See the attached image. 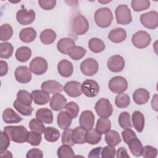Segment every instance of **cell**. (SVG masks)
I'll return each mask as SVG.
<instances>
[{
	"label": "cell",
	"mask_w": 158,
	"mask_h": 158,
	"mask_svg": "<svg viewBox=\"0 0 158 158\" xmlns=\"http://www.w3.org/2000/svg\"><path fill=\"white\" fill-rule=\"evenodd\" d=\"M4 131L13 142L23 143L27 141L28 131L26 128L22 125L7 126L4 127Z\"/></svg>",
	"instance_id": "cell-1"
},
{
	"label": "cell",
	"mask_w": 158,
	"mask_h": 158,
	"mask_svg": "<svg viewBox=\"0 0 158 158\" xmlns=\"http://www.w3.org/2000/svg\"><path fill=\"white\" fill-rule=\"evenodd\" d=\"M94 20L98 27L107 28L110 25L113 20L112 12L107 7L98 9L94 13Z\"/></svg>",
	"instance_id": "cell-2"
},
{
	"label": "cell",
	"mask_w": 158,
	"mask_h": 158,
	"mask_svg": "<svg viewBox=\"0 0 158 158\" xmlns=\"http://www.w3.org/2000/svg\"><path fill=\"white\" fill-rule=\"evenodd\" d=\"M89 29L88 20L82 15L78 14L74 17L71 23V30L76 35H82Z\"/></svg>",
	"instance_id": "cell-3"
},
{
	"label": "cell",
	"mask_w": 158,
	"mask_h": 158,
	"mask_svg": "<svg viewBox=\"0 0 158 158\" xmlns=\"http://www.w3.org/2000/svg\"><path fill=\"white\" fill-rule=\"evenodd\" d=\"M117 23L120 25H128L132 22L130 9L126 4L119 5L115 10Z\"/></svg>",
	"instance_id": "cell-4"
},
{
	"label": "cell",
	"mask_w": 158,
	"mask_h": 158,
	"mask_svg": "<svg viewBox=\"0 0 158 158\" xmlns=\"http://www.w3.org/2000/svg\"><path fill=\"white\" fill-rule=\"evenodd\" d=\"M98 116L103 118H108L112 114V106L108 99L101 98L99 99L94 107Z\"/></svg>",
	"instance_id": "cell-5"
},
{
	"label": "cell",
	"mask_w": 158,
	"mask_h": 158,
	"mask_svg": "<svg viewBox=\"0 0 158 158\" xmlns=\"http://www.w3.org/2000/svg\"><path fill=\"white\" fill-rule=\"evenodd\" d=\"M151 41V36L145 31H138L133 35L131 42L137 48L143 49L148 47Z\"/></svg>",
	"instance_id": "cell-6"
},
{
	"label": "cell",
	"mask_w": 158,
	"mask_h": 158,
	"mask_svg": "<svg viewBox=\"0 0 158 158\" xmlns=\"http://www.w3.org/2000/svg\"><path fill=\"white\" fill-rule=\"evenodd\" d=\"M108 86L112 92L120 94L127 90L128 88V83L124 77L115 76L110 80Z\"/></svg>",
	"instance_id": "cell-7"
},
{
	"label": "cell",
	"mask_w": 158,
	"mask_h": 158,
	"mask_svg": "<svg viewBox=\"0 0 158 158\" xmlns=\"http://www.w3.org/2000/svg\"><path fill=\"white\" fill-rule=\"evenodd\" d=\"M140 22L142 25L149 29H155L158 26V13L155 10H151L140 16Z\"/></svg>",
	"instance_id": "cell-8"
},
{
	"label": "cell",
	"mask_w": 158,
	"mask_h": 158,
	"mask_svg": "<svg viewBox=\"0 0 158 158\" xmlns=\"http://www.w3.org/2000/svg\"><path fill=\"white\" fill-rule=\"evenodd\" d=\"M81 72L86 76H93L95 75L99 69L98 62L93 58H87L80 64Z\"/></svg>",
	"instance_id": "cell-9"
},
{
	"label": "cell",
	"mask_w": 158,
	"mask_h": 158,
	"mask_svg": "<svg viewBox=\"0 0 158 158\" xmlns=\"http://www.w3.org/2000/svg\"><path fill=\"white\" fill-rule=\"evenodd\" d=\"M82 93L87 97L93 98L98 95L99 92L98 83L93 80H85L81 85Z\"/></svg>",
	"instance_id": "cell-10"
},
{
	"label": "cell",
	"mask_w": 158,
	"mask_h": 158,
	"mask_svg": "<svg viewBox=\"0 0 158 158\" xmlns=\"http://www.w3.org/2000/svg\"><path fill=\"white\" fill-rule=\"evenodd\" d=\"M30 69L35 75H43L48 69V62L43 57H36L30 62Z\"/></svg>",
	"instance_id": "cell-11"
},
{
	"label": "cell",
	"mask_w": 158,
	"mask_h": 158,
	"mask_svg": "<svg viewBox=\"0 0 158 158\" xmlns=\"http://www.w3.org/2000/svg\"><path fill=\"white\" fill-rule=\"evenodd\" d=\"M16 19L17 22L22 25H30L35 20V12L33 9H20L17 12Z\"/></svg>",
	"instance_id": "cell-12"
},
{
	"label": "cell",
	"mask_w": 158,
	"mask_h": 158,
	"mask_svg": "<svg viewBox=\"0 0 158 158\" xmlns=\"http://www.w3.org/2000/svg\"><path fill=\"white\" fill-rule=\"evenodd\" d=\"M107 65L111 72L115 73L120 72L125 67V60L120 55H114L109 58Z\"/></svg>",
	"instance_id": "cell-13"
},
{
	"label": "cell",
	"mask_w": 158,
	"mask_h": 158,
	"mask_svg": "<svg viewBox=\"0 0 158 158\" xmlns=\"http://www.w3.org/2000/svg\"><path fill=\"white\" fill-rule=\"evenodd\" d=\"M16 80L21 83H27L31 80V70L27 66H19L16 68L14 72Z\"/></svg>",
	"instance_id": "cell-14"
},
{
	"label": "cell",
	"mask_w": 158,
	"mask_h": 158,
	"mask_svg": "<svg viewBox=\"0 0 158 158\" xmlns=\"http://www.w3.org/2000/svg\"><path fill=\"white\" fill-rule=\"evenodd\" d=\"M79 123L80 127L86 130L93 128L94 123V115L91 110H84L81 112L80 118Z\"/></svg>",
	"instance_id": "cell-15"
},
{
	"label": "cell",
	"mask_w": 158,
	"mask_h": 158,
	"mask_svg": "<svg viewBox=\"0 0 158 158\" xmlns=\"http://www.w3.org/2000/svg\"><path fill=\"white\" fill-rule=\"evenodd\" d=\"M81 83L77 81H70L65 83L64 86V91L70 97L77 98L80 96L81 93Z\"/></svg>",
	"instance_id": "cell-16"
},
{
	"label": "cell",
	"mask_w": 158,
	"mask_h": 158,
	"mask_svg": "<svg viewBox=\"0 0 158 158\" xmlns=\"http://www.w3.org/2000/svg\"><path fill=\"white\" fill-rule=\"evenodd\" d=\"M41 88L49 94H56L60 93L64 90L63 86L56 80H47L42 83Z\"/></svg>",
	"instance_id": "cell-17"
},
{
	"label": "cell",
	"mask_w": 158,
	"mask_h": 158,
	"mask_svg": "<svg viewBox=\"0 0 158 158\" xmlns=\"http://www.w3.org/2000/svg\"><path fill=\"white\" fill-rule=\"evenodd\" d=\"M67 104L65 98L59 93L52 95L49 103L51 108L55 111H60L63 110Z\"/></svg>",
	"instance_id": "cell-18"
},
{
	"label": "cell",
	"mask_w": 158,
	"mask_h": 158,
	"mask_svg": "<svg viewBox=\"0 0 158 158\" xmlns=\"http://www.w3.org/2000/svg\"><path fill=\"white\" fill-rule=\"evenodd\" d=\"M31 94L35 104L37 105L46 104L50 100L49 94L43 89L33 90Z\"/></svg>",
	"instance_id": "cell-19"
},
{
	"label": "cell",
	"mask_w": 158,
	"mask_h": 158,
	"mask_svg": "<svg viewBox=\"0 0 158 158\" xmlns=\"http://www.w3.org/2000/svg\"><path fill=\"white\" fill-rule=\"evenodd\" d=\"M57 70L62 77L68 78L72 75L73 67L71 62L68 60L64 59L58 63Z\"/></svg>",
	"instance_id": "cell-20"
},
{
	"label": "cell",
	"mask_w": 158,
	"mask_h": 158,
	"mask_svg": "<svg viewBox=\"0 0 158 158\" xmlns=\"http://www.w3.org/2000/svg\"><path fill=\"white\" fill-rule=\"evenodd\" d=\"M150 98L149 93L144 88L136 89L133 94L134 102L138 105H143L147 103Z\"/></svg>",
	"instance_id": "cell-21"
},
{
	"label": "cell",
	"mask_w": 158,
	"mask_h": 158,
	"mask_svg": "<svg viewBox=\"0 0 158 158\" xmlns=\"http://www.w3.org/2000/svg\"><path fill=\"white\" fill-rule=\"evenodd\" d=\"M2 117L3 121L6 123H16L22 120V118L11 108L6 109Z\"/></svg>",
	"instance_id": "cell-22"
},
{
	"label": "cell",
	"mask_w": 158,
	"mask_h": 158,
	"mask_svg": "<svg viewBox=\"0 0 158 158\" xmlns=\"http://www.w3.org/2000/svg\"><path fill=\"white\" fill-rule=\"evenodd\" d=\"M36 118L42 123L50 124L53 122V114L48 108H41L36 111Z\"/></svg>",
	"instance_id": "cell-23"
},
{
	"label": "cell",
	"mask_w": 158,
	"mask_h": 158,
	"mask_svg": "<svg viewBox=\"0 0 158 158\" xmlns=\"http://www.w3.org/2000/svg\"><path fill=\"white\" fill-rule=\"evenodd\" d=\"M127 38L126 31L122 28L112 29L108 35V38L113 43H119L123 41Z\"/></svg>",
	"instance_id": "cell-24"
},
{
	"label": "cell",
	"mask_w": 158,
	"mask_h": 158,
	"mask_svg": "<svg viewBox=\"0 0 158 158\" xmlns=\"http://www.w3.org/2000/svg\"><path fill=\"white\" fill-rule=\"evenodd\" d=\"M36 37V31L32 27H27L23 28L19 33L20 40L26 43H31Z\"/></svg>",
	"instance_id": "cell-25"
},
{
	"label": "cell",
	"mask_w": 158,
	"mask_h": 158,
	"mask_svg": "<svg viewBox=\"0 0 158 158\" xmlns=\"http://www.w3.org/2000/svg\"><path fill=\"white\" fill-rule=\"evenodd\" d=\"M72 121V118L66 111H61L57 115V123L61 129L65 130L69 128Z\"/></svg>",
	"instance_id": "cell-26"
},
{
	"label": "cell",
	"mask_w": 158,
	"mask_h": 158,
	"mask_svg": "<svg viewBox=\"0 0 158 158\" xmlns=\"http://www.w3.org/2000/svg\"><path fill=\"white\" fill-rule=\"evenodd\" d=\"M86 130L81 127H77L72 130V139L75 144H81L86 143Z\"/></svg>",
	"instance_id": "cell-27"
},
{
	"label": "cell",
	"mask_w": 158,
	"mask_h": 158,
	"mask_svg": "<svg viewBox=\"0 0 158 158\" xmlns=\"http://www.w3.org/2000/svg\"><path fill=\"white\" fill-rule=\"evenodd\" d=\"M131 118L133 127L139 133L142 132L144 127V117L143 114L141 112L136 110L132 114Z\"/></svg>",
	"instance_id": "cell-28"
},
{
	"label": "cell",
	"mask_w": 158,
	"mask_h": 158,
	"mask_svg": "<svg viewBox=\"0 0 158 158\" xmlns=\"http://www.w3.org/2000/svg\"><path fill=\"white\" fill-rule=\"evenodd\" d=\"M75 46V41L70 38L65 37L61 38L57 44V50L64 54H67L68 50L72 46Z\"/></svg>",
	"instance_id": "cell-29"
},
{
	"label": "cell",
	"mask_w": 158,
	"mask_h": 158,
	"mask_svg": "<svg viewBox=\"0 0 158 158\" xmlns=\"http://www.w3.org/2000/svg\"><path fill=\"white\" fill-rule=\"evenodd\" d=\"M15 55L17 60L21 62H25L31 57V50L27 46H21L17 49Z\"/></svg>",
	"instance_id": "cell-30"
},
{
	"label": "cell",
	"mask_w": 158,
	"mask_h": 158,
	"mask_svg": "<svg viewBox=\"0 0 158 158\" xmlns=\"http://www.w3.org/2000/svg\"><path fill=\"white\" fill-rule=\"evenodd\" d=\"M105 140L109 146H115L122 141L118 133L115 130H109L105 133Z\"/></svg>",
	"instance_id": "cell-31"
},
{
	"label": "cell",
	"mask_w": 158,
	"mask_h": 158,
	"mask_svg": "<svg viewBox=\"0 0 158 158\" xmlns=\"http://www.w3.org/2000/svg\"><path fill=\"white\" fill-rule=\"evenodd\" d=\"M56 37L57 35L56 32L52 29H46L43 30L40 36L41 41L46 45L52 44L55 41Z\"/></svg>",
	"instance_id": "cell-32"
},
{
	"label": "cell",
	"mask_w": 158,
	"mask_h": 158,
	"mask_svg": "<svg viewBox=\"0 0 158 158\" xmlns=\"http://www.w3.org/2000/svg\"><path fill=\"white\" fill-rule=\"evenodd\" d=\"M88 47L91 51L94 53H99L102 52L106 48L104 42L99 38H91L88 42Z\"/></svg>",
	"instance_id": "cell-33"
},
{
	"label": "cell",
	"mask_w": 158,
	"mask_h": 158,
	"mask_svg": "<svg viewBox=\"0 0 158 158\" xmlns=\"http://www.w3.org/2000/svg\"><path fill=\"white\" fill-rule=\"evenodd\" d=\"M111 122L109 118L101 117L97 120L96 130L100 134H105L110 130Z\"/></svg>",
	"instance_id": "cell-34"
},
{
	"label": "cell",
	"mask_w": 158,
	"mask_h": 158,
	"mask_svg": "<svg viewBox=\"0 0 158 158\" xmlns=\"http://www.w3.org/2000/svg\"><path fill=\"white\" fill-rule=\"evenodd\" d=\"M127 144L128 145L130 151L133 155L136 157H139L142 155L143 147L141 142L139 139L135 138L131 139Z\"/></svg>",
	"instance_id": "cell-35"
},
{
	"label": "cell",
	"mask_w": 158,
	"mask_h": 158,
	"mask_svg": "<svg viewBox=\"0 0 158 158\" xmlns=\"http://www.w3.org/2000/svg\"><path fill=\"white\" fill-rule=\"evenodd\" d=\"M86 52V51L83 48L78 46H74L71 47L68 50L67 54L72 59L75 60H78L83 58L85 56Z\"/></svg>",
	"instance_id": "cell-36"
},
{
	"label": "cell",
	"mask_w": 158,
	"mask_h": 158,
	"mask_svg": "<svg viewBox=\"0 0 158 158\" xmlns=\"http://www.w3.org/2000/svg\"><path fill=\"white\" fill-rule=\"evenodd\" d=\"M44 136L46 140L49 142L54 143L57 141L60 137V132L59 131L52 127H48L45 128L44 131Z\"/></svg>",
	"instance_id": "cell-37"
},
{
	"label": "cell",
	"mask_w": 158,
	"mask_h": 158,
	"mask_svg": "<svg viewBox=\"0 0 158 158\" xmlns=\"http://www.w3.org/2000/svg\"><path fill=\"white\" fill-rule=\"evenodd\" d=\"M101 134L96 131V130L91 128L86 131V142L89 144H96L101 140Z\"/></svg>",
	"instance_id": "cell-38"
},
{
	"label": "cell",
	"mask_w": 158,
	"mask_h": 158,
	"mask_svg": "<svg viewBox=\"0 0 158 158\" xmlns=\"http://www.w3.org/2000/svg\"><path fill=\"white\" fill-rule=\"evenodd\" d=\"M14 108L22 115L24 116H29L31 115V113L33 110V107L31 106H27L24 104L21 103L17 100H15L13 104Z\"/></svg>",
	"instance_id": "cell-39"
},
{
	"label": "cell",
	"mask_w": 158,
	"mask_h": 158,
	"mask_svg": "<svg viewBox=\"0 0 158 158\" xmlns=\"http://www.w3.org/2000/svg\"><path fill=\"white\" fill-rule=\"evenodd\" d=\"M14 52V47L9 43H2L0 44V57L2 59L10 58Z\"/></svg>",
	"instance_id": "cell-40"
},
{
	"label": "cell",
	"mask_w": 158,
	"mask_h": 158,
	"mask_svg": "<svg viewBox=\"0 0 158 158\" xmlns=\"http://www.w3.org/2000/svg\"><path fill=\"white\" fill-rule=\"evenodd\" d=\"M115 104L118 108H126L130 104V98L127 94L120 93L115 97Z\"/></svg>",
	"instance_id": "cell-41"
},
{
	"label": "cell",
	"mask_w": 158,
	"mask_h": 158,
	"mask_svg": "<svg viewBox=\"0 0 158 158\" xmlns=\"http://www.w3.org/2000/svg\"><path fill=\"white\" fill-rule=\"evenodd\" d=\"M13 35V29L8 23H4L0 27V40L2 41L9 40Z\"/></svg>",
	"instance_id": "cell-42"
},
{
	"label": "cell",
	"mask_w": 158,
	"mask_h": 158,
	"mask_svg": "<svg viewBox=\"0 0 158 158\" xmlns=\"http://www.w3.org/2000/svg\"><path fill=\"white\" fill-rule=\"evenodd\" d=\"M57 156L59 158H70L74 157L75 154L70 146L63 144L57 149Z\"/></svg>",
	"instance_id": "cell-43"
},
{
	"label": "cell",
	"mask_w": 158,
	"mask_h": 158,
	"mask_svg": "<svg viewBox=\"0 0 158 158\" xmlns=\"http://www.w3.org/2000/svg\"><path fill=\"white\" fill-rule=\"evenodd\" d=\"M17 100L22 104L27 106H31L32 103V96L27 91L22 89L18 91L17 94Z\"/></svg>",
	"instance_id": "cell-44"
},
{
	"label": "cell",
	"mask_w": 158,
	"mask_h": 158,
	"mask_svg": "<svg viewBox=\"0 0 158 158\" xmlns=\"http://www.w3.org/2000/svg\"><path fill=\"white\" fill-rule=\"evenodd\" d=\"M131 6L134 11L140 12L149 7L150 1L148 0H133L131 2Z\"/></svg>",
	"instance_id": "cell-45"
},
{
	"label": "cell",
	"mask_w": 158,
	"mask_h": 158,
	"mask_svg": "<svg viewBox=\"0 0 158 158\" xmlns=\"http://www.w3.org/2000/svg\"><path fill=\"white\" fill-rule=\"evenodd\" d=\"M118 123L120 127L122 128H130L131 127V123L130 120V115L127 112H122L120 113L118 117Z\"/></svg>",
	"instance_id": "cell-46"
},
{
	"label": "cell",
	"mask_w": 158,
	"mask_h": 158,
	"mask_svg": "<svg viewBox=\"0 0 158 158\" xmlns=\"http://www.w3.org/2000/svg\"><path fill=\"white\" fill-rule=\"evenodd\" d=\"M28 127L32 131H35L40 134L44 133L46 128L43 123L38 120L36 118H33L30 121Z\"/></svg>",
	"instance_id": "cell-47"
},
{
	"label": "cell",
	"mask_w": 158,
	"mask_h": 158,
	"mask_svg": "<svg viewBox=\"0 0 158 158\" xmlns=\"http://www.w3.org/2000/svg\"><path fill=\"white\" fill-rule=\"evenodd\" d=\"M42 139L41 134L35 132V131H28L27 142L32 146H38Z\"/></svg>",
	"instance_id": "cell-48"
},
{
	"label": "cell",
	"mask_w": 158,
	"mask_h": 158,
	"mask_svg": "<svg viewBox=\"0 0 158 158\" xmlns=\"http://www.w3.org/2000/svg\"><path fill=\"white\" fill-rule=\"evenodd\" d=\"M65 109L66 112L70 115L72 118H76L78 116L80 109L79 106L76 102L73 101L69 102V103L66 104Z\"/></svg>",
	"instance_id": "cell-49"
},
{
	"label": "cell",
	"mask_w": 158,
	"mask_h": 158,
	"mask_svg": "<svg viewBox=\"0 0 158 158\" xmlns=\"http://www.w3.org/2000/svg\"><path fill=\"white\" fill-rule=\"evenodd\" d=\"M72 129L68 128L67 129H65L63 131L62 135V143L63 144H66L70 146L74 145L75 143L73 142L72 136Z\"/></svg>",
	"instance_id": "cell-50"
},
{
	"label": "cell",
	"mask_w": 158,
	"mask_h": 158,
	"mask_svg": "<svg viewBox=\"0 0 158 158\" xmlns=\"http://www.w3.org/2000/svg\"><path fill=\"white\" fill-rule=\"evenodd\" d=\"M157 155V150L156 148L146 145L145 146L142 151V155L144 158H155Z\"/></svg>",
	"instance_id": "cell-51"
},
{
	"label": "cell",
	"mask_w": 158,
	"mask_h": 158,
	"mask_svg": "<svg viewBox=\"0 0 158 158\" xmlns=\"http://www.w3.org/2000/svg\"><path fill=\"white\" fill-rule=\"evenodd\" d=\"M116 151L114 146H106L102 148L101 154V157L104 158H114L115 156Z\"/></svg>",
	"instance_id": "cell-52"
},
{
	"label": "cell",
	"mask_w": 158,
	"mask_h": 158,
	"mask_svg": "<svg viewBox=\"0 0 158 158\" xmlns=\"http://www.w3.org/2000/svg\"><path fill=\"white\" fill-rule=\"evenodd\" d=\"M122 136L123 141L128 144L131 139L137 138L136 133L130 128H126L122 132Z\"/></svg>",
	"instance_id": "cell-53"
},
{
	"label": "cell",
	"mask_w": 158,
	"mask_h": 158,
	"mask_svg": "<svg viewBox=\"0 0 158 158\" xmlns=\"http://www.w3.org/2000/svg\"><path fill=\"white\" fill-rule=\"evenodd\" d=\"M10 140L9 136L4 132H1V142H0V151L7 149L10 145Z\"/></svg>",
	"instance_id": "cell-54"
},
{
	"label": "cell",
	"mask_w": 158,
	"mask_h": 158,
	"mask_svg": "<svg viewBox=\"0 0 158 158\" xmlns=\"http://www.w3.org/2000/svg\"><path fill=\"white\" fill-rule=\"evenodd\" d=\"M38 4L44 10H51L52 9L56 4V0H39Z\"/></svg>",
	"instance_id": "cell-55"
},
{
	"label": "cell",
	"mask_w": 158,
	"mask_h": 158,
	"mask_svg": "<svg viewBox=\"0 0 158 158\" xmlns=\"http://www.w3.org/2000/svg\"><path fill=\"white\" fill-rule=\"evenodd\" d=\"M43 157V152L38 148H33L29 150L26 155L27 158H35V157L42 158Z\"/></svg>",
	"instance_id": "cell-56"
},
{
	"label": "cell",
	"mask_w": 158,
	"mask_h": 158,
	"mask_svg": "<svg viewBox=\"0 0 158 158\" xmlns=\"http://www.w3.org/2000/svg\"><path fill=\"white\" fill-rule=\"evenodd\" d=\"M8 72L7 63L2 60L0 61V76L2 77L6 75Z\"/></svg>",
	"instance_id": "cell-57"
},
{
	"label": "cell",
	"mask_w": 158,
	"mask_h": 158,
	"mask_svg": "<svg viewBox=\"0 0 158 158\" xmlns=\"http://www.w3.org/2000/svg\"><path fill=\"white\" fill-rule=\"evenodd\" d=\"M117 157L118 158H129L130 156L128 154L127 150L124 147L118 148L117 152Z\"/></svg>",
	"instance_id": "cell-58"
},
{
	"label": "cell",
	"mask_w": 158,
	"mask_h": 158,
	"mask_svg": "<svg viewBox=\"0 0 158 158\" xmlns=\"http://www.w3.org/2000/svg\"><path fill=\"white\" fill-rule=\"evenodd\" d=\"M101 150V147H98L92 149L88 154V157H99Z\"/></svg>",
	"instance_id": "cell-59"
},
{
	"label": "cell",
	"mask_w": 158,
	"mask_h": 158,
	"mask_svg": "<svg viewBox=\"0 0 158 158\" xmlns=\"http://www.w3.org/2000/svg\"><path fill=\"white\" fill-rule=\"evenodd\" d=\"M157 94H155L153 98H152V99L151 101V106H152V109L156 110V111H157Z\"/></svg>",
	"instance_id": "cell-60"
},
{
	"label": "cell",
	"mask_w": 158,
	"mask_h": 158,
	"mask_svg": "<svg viewBox=\"0 0 158 158\" xmlns=\"http://www.w3.org/2000/svg\"><path fill=\"white\" fill-rule=\"evenodd\" d=\"M0 157H12L11 152L7 149L0 151Z\"/></svg>",
	"instance_id": "cell-61"
}]
</instances>
